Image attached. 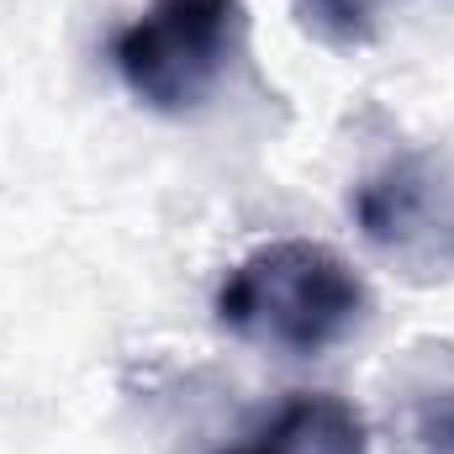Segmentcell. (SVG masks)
<instances>
[{
    "label": "cell",
    "instance_id": "cell-1",
    "mask_svg": "<svg viewBox=\"0 0 454 454\" xmlns=\"http://www.w3.org/2000/svg\"><path fill=\"white\" fill-rule=\"evenodd\" d=\"M370 312L364 275L339 248L312 238H275L243 254L217 286V323L232 339L312 359L343 343Z\"/></svg>",
    "mask_w": 454,
    "mask_h": 454
},
{
    "label": "cell",
    "instance_id": "cell-2",
    "mask_svg": "<svg viewBox=\"0 0 454 454\" xmlns=\"http://www.w3.org/2000/svg\"><path fill=\"white\" fill-rule=\"evenodd\" d=\"M238 27V0H148L112 37V64L148 112L185 116L223 85Z\"/></svg>",
    "mask_w": 454,
    "mask_h": 454
},
{
    "label": "cell",
    "instance_id": "cell-3",
    "mask_svg": "<svg viewBox=\"0 0 454 454\" xmlns=\"http://www.w3.org/2000/svg\"><path fill=\"white\" fill-rule=\"evenodd\" d=\"M359 232L407 275H454V143H423L391 153L354 191Z\"/></svg>",
    "mask_w": 454,
    "mask_h": 454
},
{
    "label": "cell",
    "instance_id": "cell-4",
    "mask_svg": "<svg viewBox=\"0 0 454 454\" xmlns=\"http://www.w3.org/2000/svg\"><path fill=\"white\" fill-rule=\"evenodd\" d=\"M217 454H370V428L343 396L296 391L248 444Z\"/></svg>",
    "mask_w": 454,
    "mask_h": 454
},
{
    "label": "cell",
    "instance_id": "cell-5",
    "mask_svg": "<svg viewBox=\"0 0 454 454\" xmlns=\"http://www.w3.org/2000/svg\"><path fill=\"white\" fill-rule=\"evenodd\" d=\"M402 454H454V380L407 391L391 418Z\"/></svg>",
    "mask_w": 454,
    "mask_h": 454
},
{
    "label": "cell",
    "instance_id": "cell-6",
    "mask_svg": "<svg viewBox=\"0 0 454 454\" xmlns=\"http://www.w3.org/2000/svg\"><path fill=\"white\" fill-rule=\"evenodd\" d=\"M402 0H312V11L339 32L348 43H364V37H375V27L396 11Z\"/></svg>",
    "mask_w": 454,
    "mask_h": 454
}]
</instances>
